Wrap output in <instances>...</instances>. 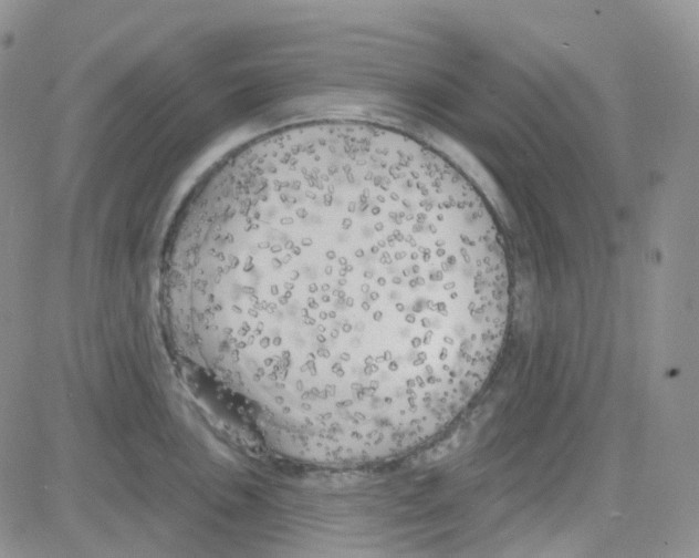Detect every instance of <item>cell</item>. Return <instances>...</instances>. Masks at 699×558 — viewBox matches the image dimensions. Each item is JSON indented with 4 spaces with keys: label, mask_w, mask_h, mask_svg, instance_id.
<instances>
[{
    "label": "cell",
    "mask_w": 699,
    "mask_h": 558,
    "mask_svg": "<svg viewBox=\"0 0 699 558\" xmlns=\"http://www.w3.org/2000/svg\"><path fill=\"white\" fill-rule=\"evenodd\" d=\"M188 287L239 393L327 425L410 414L483 369L510 299L472 185L418 141L342 120L237 152L200 218Z\"/></svg>",
    "instance_id": "cell-1"
}]
</instances>
